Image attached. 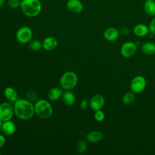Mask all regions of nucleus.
<instances>
[{"label":"nucleus","instance_id":"2","mask_svg":"<svg viewBox=\"0 0 155 155\" xmlns=\"http://www.w3.org/2000/svg\"><path fill=\"white\" fill-rule=\"evenodd\" d=\"M20 8L25 15L33 18L41 12L42 4L39 0H22Z\"/></svg>","mask_w":155,"mask_h":155},{"label":"nucleus","instance_id":"16","mask_svg":"<svg viewBox=\"0 0 155 155\" xmlns=\"http://www.w3.org/2000/svg\"><path fill=\"white\" fill-rule=\"evenodd\" d=\"M143 10L147 15L155 16V0H145L143 4Z\"/></svg>","mask_w":155,"mask_h":155},{"label":"nucleus","instance_id":"10","mask_svg":"<svg viewBox=\"0 0 155 155\" xmlns=\"http://www.w3.org/2000/svg\"><path fill=\"white\" fill-rule=\"evenodd\" d=\"M66 6L68 11L74 14L80 13L83 10V4L80 0H67Z\"/></svg>","mask_w":155,"mask_h":155},{"label":"nucleus","instance_id":"20","mask_svg":"<svg viewBox=\"0 0 155 155\" xmlns=\"http://www.w3.org/2000/svg\"><path fill=\"white\" fill-rule=\"evenodd\" d=\"M62 94V91L58 87L52 88L48 93V99L51 101H56L59 99Z\"/></svg>","mask_w":155,"mask_h":155},{"label":"nucleus","instance_id":"28","mask_svg":"<svg viewBox=\"0 0 155 155\" xmlns=\"http://www.w3.org/2000/svg\"><path fill=\"white\" fill-rule=\"evenodd\" d=\"M87 101L86 99H83L80 104V107L82 110H84L87 107Z\"/></svg>","mask_w":155,"mask_h":155},{"label":"nucleus","instance_id":"13","mask_svg":"<svg viewBox=\"0 0 155 155\" xmlns=\"http://www.w3.org/2000/svg\"><path fill=\"white\" fill-rule=\"evenodd\" d=\"M103 133L99 131H91L89 132L85 137L87 142L90 143H97L103 139Z\"/></svg>","mask_w":155,"mask_h":155},{"label":"nucleus","instance_id":"5","mask_svg":"<svg viewBox=\"0 0 155 155\" xmlns=\"http://www.w3.org/2000/svg\"><path fill=\"white\" fill-rule=\"evenodd\" d=\"M33 37L31 29L27 26H23L19 28L16 33V38L21 44H27L30 42Z\"/></svg>","mask_w":155,"mask_h":155},{"label":"nucleus","instance_id":"1","mask_svg":"<svg viewBox=\"0 0 155 155\" xmlns=\"http://www.w3.org/2000/svg\"><path fill=\"white\" fill-rule=\"evenodd\" d=\"M15 114L21 120H28L35 113L34 105L27 99H18L14 104Z\"/></svg>","mask_w":155,"mask_h":155},{"label":"nucleus","instance_id":"29","mask_svg":"<svg viewBox=\"0 0 155 155\" xmlns=\"http://www.w3.org/2000/svg\"><path fill=\"white\" fill-rule=\"evenodd\" d=\"M5 143V138L2 134H0V148L3 147Z\"/></svg>","mask_w":155,"mask_h":155},{"label":"nucleus","instance_id":"3","mask_svg":"<svg viewBox=\"0 0 155 155\" xmlns=\"http://www.w3.org/2000/svg\"><path fill=\"white\" fill-rule=\"evenodd\" d=\"M35 113L40 118L47 119L50 117L53 113L51 104L45 99L38 100L35 105Z\"/></svg>","mask_w":155,"mask_h":155},{"label":"nucleus","instance_id":"33","mask_svg":"<svg viewBox=\"0 0 155 155\" xmlns=\"http://www.w3.org/2000/svg\"><path fill=\"white\" fill-rule=\"evenodd\" d=\"M63 1H65V0H63Z\"/></svg>","mask_w":155,"mask_h":155},{"label":"nucleus","instance_id":"8","mask_svg":"<svg viewBox=\"0 0 155 155\" xmlns=\"http://www.w3.org/2000/svg\"><path fill=\"white\" fill-rule=\"evenodd\" d=\"M15 114L13 107L7 102L0 104V119L3 121L10 120Z\"/></svg>","mask_w":155,"mask_h":155},{"label":"nucleus","instance_id":"35","mask_svg":"<svg viewBox=\"0 0 155 155\" xmlns=\"http://www.w3.org/2000/svg\"><path fill=\"white\" fill-rule=\"evenodd\" d=\"M39 1H41V0H39Z\"/></svg>","mask_w":155,"mask_h":155},{"label":"nucleus","instance_id":"12","mask_svg":"<svg viewBox=\"0 0 155 155\" xmlns=\"http://www.w3.org/2000/svg\"><path fill=\"white\" fill-rule=\"evenodd\" d=\"M16 129L15 124L11 120L3 122L1 130L4 135L7 136L13 135L15 133Z\"/></svg>","mask_w":155,"mask_h":155},{"label":"nucleus","instance_id":"22","mask_svg":"<svg viewBox=\"0 0 155 155\" xmlns=\"http://www.w3.org/2000/svg\"><path fill=\"white\" fill-rule=\"evenodd\" d=\"M42 47V42L38 40H33L30 42L29 48L33 51L39 50Z\"/></svg>","mask_w":155,"mask_h":155},{"label":"nucleus","instance_id":"25","mask_svg":"<svg viewBox=\"0 0 155 155\" xmlns=\"http://www.w3.org/2000/svg\"><path fill=\"white\" fill-rule=\"evenodd\" d=\"M94 117L96 121L102 122L104 120V119L105 118V114L101 110H96L94 112Z\"/></svg>","mask_w":155,"mask_h":155},{"label":"nucleus","instance_id":"17","mask_svg":"<svg viewBox=\"0 0 155 155\" xmlns=\"http://www.w3.org/2000/svg\"><path fill=\"white\" fill-rule=\"evenodd\" d=\"M4 96L9 101L15 102L18 99V96L16 91L12 87H8L4 90Z\"/></svg>","mask_w":155,"mask_h":155},{"label":"nucleus","instance_id":"19","mask_svg":"<svg viewBox=\"0 0 155 155\" xmlns=\"http://www.w3.org/2000/svg\"><path fill=\"white\" fill-rule=\"evenodd\" d=\"M61 97L62 101L67 105H72L75 102L74 94L69 90H67L62 93Z\"/></svg>","mask_w":155,"mask_h":155},{"label":"nucleus","instance_id":"4","mask_svg":"<svg viewBox=\"0 0 155 155\" xmlns=\"http://www.w3.org/2000/svg\"><path fill=\"white\" fill-rule=\"evenodd\" d=\"M78 76L73 71H67L63 74L60 78V85L63 89L70 90L76 85L78 83Z\"/></svg>","mask_w":155,"mask_h":155},{"label":"nucleus","instance_id":"11","mask_svg":"<svg viewBox=\"0 0 155 155\" xmlns=\"http://www.w3.org/2000/svg\"><path fill=\"white\" fill-rule=\"evenodd\" d=\"M120 33L117 29L114 27L107 28L104 32V38L110 42L116 41L119 37Z\"/></svg>","mask_w":155,"mask_h":155},{"label":"nucleus","instance_id":"27","mask_svg":"<svg viewBox=\"0 0 155 155\" xmlns=\"http://www.w3.org/2000/svg\"><path fill=\"white\" fill-rule=\"evenodd\" d=\"M148 27L150 30V33L155 35V17H154L150 21Z\"/></svg>","mask_w":155,"mask_h":155},{"label":"nucleus","instance_id":"6","mask_svg":"<svg viewBox=\"0 0 155 155\" xmlns=\"http://www.w3.org/2000/svg\"><path fill=\"white\" fill-rule=\"evenodd\" d=\"M147 82L145 78L142 76H136L134 77L130 82V89L135 94L142 93L146 87Z\"/></svg>","mask_w":155,"mask_h":155},{"label":"nucleus","instance_id":"30","mask_svg":"<svg viewBox=\"0 0 155 155\" xmlns=\"http://www.w3.org/2000/svg\"><path fill=\"white\" fill-rule=\"evenodd\" d=\"M129 31H130L129 28H127V27H124V28H123L121 30V33H122L123 35H128V34L129 33Z\"/></svg>","mask_w":155,"mask_h":155},{"label":"nucleus","instance_id":"32","mask_svg":"<svg viewBox=\"0 0 155 155\" xmlns=\"http://www.w3.org/2000/svg\"><path fill=\"white\" fill-rule=\"evenodd\" d=\"M2 123H3V121L0 119V130H1V127H2Z\"/></svg>","mask_w":155,"mask_h":155},{"label":"nucleus","instance_id":"24","mask_svg":"<svg viewBox=\"0 0 155 155\" xmlns=\"http://www.w3.org/2000/svg\"><path fill=\"white\" fill-rule=\"evenodd\" d=\"M76 148L78 150V152L79 153H83L86 151L87 147V143L85 141L81 140H79L76 145Z\"/></svg>","mask_w":155,"mask_h":155},{"label":"nucleus","instance_id":"18","mask_svg":"<svg viewBox=\"0 0 155 155\" xmlns=\"http://www.w3.org/2000/svg\"><path fill=\"white\" fill-rule=\"evenodd\" d=\"M141 49L145 54L153 55L155 54V44L151 42H144L141 46Z\"/></svg>","mask_w":155,"mask_h":155},{"label":"nucleus","instance_id":"31","mask_svg":"<svg viewBox=\"0 0 155 155\" xmlns=\"http://www.w3.org/2000/svg\"><path fill=\"white\" fill-rule=\"evenodd\" d=\"M5 1V0H0V7H1V5H2L4 4Z\"/></svg>","mask_w":155,"mask_h":155},{"label":"nucleus","instance_id":"9","mask_svg":"<svg viewBox=\"0 0 155 155\" xmlns=\"http://www.w3.org/2000/svg\"><path fill=\"white\" fill-rule=\"evenodd\" d=\"M105 104V98L101 94H97L94 95L90 101V107L93 111L101 110Z\"/></svg>","mask_w":155,"mask_h":155},{"label":"nucleus","instance_id":"26","mask_svg":"<svg viewBox=\"0 0 155 155\" xmlns=\"http://www.w3.org/2000/svg\"><path fill=\"white\" fill-rule=\"evenodd\" d=\"M8 5L11 8H17L20 7L21 1L19 0H8Z\"/></svg>","mask_w":155,"mask_h":155},{"label":"nucleus","instance_id":"21","mask_svg":"<svg viewBox=\"0 0 155 155\" xmlns=\"http://www.w3.org/2000/svg\"><path fill=\"white\" fill-rule=\"evenodd\" d=\"M135 100V93L133 92H127L125 93L122 98V101L125 105H130L134 102Z\"/></svg>","mask_w":155,"mask_h":155},{"label":"nucleus","instance_id":"34","mask_svg":"<svg viewBox=\"0 0 155 155\" xmlns=\"http://www.w3.org/2000/svg\"><path fill=\"white\" fill-rule=\"evenodd\" d=\"M0 154H1V152H0Z\"/></svg>","mask_w":155,"mask_h":155},{"label":"nucleus","instance_id":"36","mask_svg":"<svg viewBox=\"0 0 155 155\" xmlns=\"http://www.w3.org/2000/svg\"></svg>","mask_w":155,"mask_h":155},{"label":"nucleus","instance_id":"14","mask_svg":"<svg viewBox=\"0 0 155 155\" xmlns=\"http://www.w3.org/2000/svg\"><path fill=\"white\" fill-rule=\"evenodd\" d=\"M133 31L136 36L138 37H143L150 33V30L148 26L143 24H138L134 27Z\"/></svg>","mask_w":155,"mask_h":155},{"label":"nucleus","instance_id":"15","mask_svg":"<svg viewBox=\"0 0 155 155\" xmlns=\"http://www.w3.org/2000/svg\"><path fill=\"white\" fill-rule=\"evenodd\" d=\"M58 45V41L57 39L53 37L49 36L44 39L42 41V47L47 50L51 51L54 50Z\"/></svg>","mask_w":155,"mask_h":155},{"label":"nucleus","instance_id":"7","mask_svg":"<svg viewBox=\"0 0 155 155\" xmlns=\"http://www.w3.org/2000/svg\"><path fill=\"white\" fill-rule=\"evenodd\" d=\"M137 51V44L133 41L124 42L120 47V54L125 58H130L134 56Z\"/></svg>","mask_w":155,"mask_h":155},{"label":"nucleus","instance_id":"23","mask_svg":"<svg viewBox=\"0 0 155 155\" xmlns=\"http://www.w3.org/2000/svg\"><path fill=\"white\" fill-rule=\"evenodd\" d=\"M26 97L31 102H36L38 101V94L33 90H28L26 92Z\"/></svg>","mask_w":155,"mask_h":155}]
</instances>
